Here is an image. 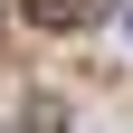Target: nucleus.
Wrapping results in <instances>:
<instances>
[{
	"label": "nucleus",
	"instance_id": "nucleus-1",
	"mask_svg": "<svg viewBox=\"0 0 133 133\" xmlns=\"http://www.w3.org/2000/svg\"><path fill=\"white\" fill-rule=\"evenodd\" d=\"M95 10H105V0H29V19H38V29H86Z\"/></svg>",
	"mask_w": 133,
	"mask_h": 133
}]
</instances>
